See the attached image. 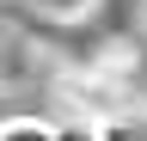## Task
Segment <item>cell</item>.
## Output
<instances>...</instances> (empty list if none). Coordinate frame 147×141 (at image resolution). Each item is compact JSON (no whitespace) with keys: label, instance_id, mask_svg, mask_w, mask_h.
<instances>
[{"label":"cell","instance_id":"cell-1","mask_svg":"<svg viewBox=\"0 0 147 141\" xmlns=\"http://www.w3.org/2000/svg\"><path fill=\"white\" fill-rule=\"evenodd\" d=\"M92 141H147V111H129V117H110L92 129Z\"/></svg>","mask_w":147,"mask_h":141},{"label":"cell","instance_id":"cell-2","mask_svg":"<svg viewBox=\"0 0 147 141\" xmlns=\"http://www.w3.org/2000/svg\"><path fill=\"white\" fill-rule=\"evenodd\" d=\"M6 117H12V92L0 86V123H6Z\"/></svg>","mask_w":147,"mask_h":141},{"label":"cell","instance_id":"cell-3","mask_svg":"<svg viewBox=\"0 0 147 141\" xmlns=\"http://www.w3.org/2000/svg\"><path fill=\"white\" fill-rule=\"evenodd\" d=\"M0 86H6V37H0Z\"/></svg>","mask_w":147,"mask_h":141}]
</instances>
